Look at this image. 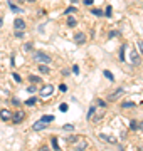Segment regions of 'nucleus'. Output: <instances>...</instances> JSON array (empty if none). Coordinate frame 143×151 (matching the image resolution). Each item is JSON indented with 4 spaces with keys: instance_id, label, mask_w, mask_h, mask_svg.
I'll return each mask as SVG.
<instances>
[{
    "instance_id": "ea45409f",
    "label": "nucleus",
    "mask_w": 143,
    "mask_h": 151,
    "mask_svg": "<svg viewBox=\"0 0 143 151\" xmlns=\"http://www.w3.org/2000/svg\"><path fill=\"white\" fill-rule=\"evenodd\" d=\"M29 2H35V0H29Z\"/></svg>"
},
{
    "instance_id": "7c9ffc66",
    "label": "nucleus",
    "mask_w": 143,
    "mask_h": 151,
    "mask_svg": "<svg viewBox=\"0 0 143 151\" xmlns=\"http://www.w3.org/2000/svg\"><path fill=\"white\" fill-rule=\"evenodd\" d=\"M67 141H71V143H74V141H77V136H69V138H67Z\"/></svg>"
},
{
    "instance_id": "423d86ee",
    "label": "nucleus",
    "mask_w": 143,
    "mask_h": 151,
    "mask_svg": "<svg viewBox=\"0 0 143 151\" xmlns=\"http://www.w3.org/2000/svg\"><path fill=\"white\" fill-rule=\"evenodd\" d=\"M0 118H2V121H10L12 113L9 111V109H2V111H0Z\"/></svg>"
},
{
    "instance_id": "4be33fe9",
    "label": "nucleus",
    "mask_w": 143,
    "mask_h": 151,
    "mask_svg": "<svg viewBox=\"0 0 143 151\" xmlns=\"http://www.w3.org/2000/svg\"><path fill=\"white\" fill-rule=\"evenodd\" d=\"M35 101H37V97H30V99L25 101V104H27V106H32V104H35Z\"/></svg>"
},
{
    "instance_id": "f03ea898",
    "label": "nucleus",
    "mask_w": 143,
    "mask_h": 151,
    "mask_svg": "<svg viewBox=\"0 0 143 151\" xmlns=\"http://www.w3.org/2000/svg\"><path fill=\"white\" fill-rule=\"evenodd\" d=\"M34 59L37 60V62H42V64H49L51 60V55H47L46 54V52H35V54H34Z\"/></svg>"
},
{
    "instance_id": "2eb2a0df",
    "label": "nucleus",
    "mask_w": 143,
    "mask_h": 151,
    "mask_svg": "<svg viewBox=\"0 0 143 151\" xmlns=\"http://www.w3.org/2000/svg\"><path fill=\"white\" fill-rule=\"evenodd\" d=\"M51 143H52V148H54V150H59V143H57V138H56V136L51 138Z\"/></svg>"
},
{
    "instance_id": "2f4dec72",
    "label": "nucleus",
    "mask_w": 143,
    "mask_h": 151,
    "mask_svg": "<svg viewBox=\"0 0 143 151\" xmlns=\"http://www.w3.org/2000/svg\"><path fill=\"white\" fill-rule=\"evenodd\" d=\"M12 77H14V79H15L17 82H20V81H22V79H20V76H19V74H14Z\"/></svg>"
},
{
    "instance_id": "4468645a",
    "label": "nucleus",
    "mask_w": 143,
    "mask_h": 151,
    "mask_svg": "<svg viewBox=\"0 0 143 151\" xmlns=\"http://www.w3.org/2000/svg\"><path fill=\"white\" fill-rule=\"evenodd\" d=\"M91 14H93V15H96V17H103V15H105L101 9H93V10H91Z\"/></svg>"
},
{
    "instance_id": "7ed1b4c3",
    "label": "nucleus",
    "mask_w": 143,
    "mask_h": 151,
    "mask_svg": "<svg viewBox=\"0 0 143 151\" xmlns=\"http://www.w3.org/2000/svg\"><path fill=\"white\" fill-rule=\"evenodd\" d=\"M24 118H25V113H24L22 109H19V111H15V113L12 114V121L15 124H20L24 121Z\"/></svg>"
},
{
    "instance_id": "9b49d317",
    "label": "nucleus",
    "mask_w": 143,
    "mask_h": 151,
    "mask_svg": "<svg viewBox=\"0 0 143 151\" xmlns=\"http://www.w3.org/2000/svg\"><path fill=\"white\" fill-rule=\"evenodd\" d=\"M40 121H44V123L49 124L51 121H54V116H52V114H46V116H42V118H40Z\"/></svg>"
},
{
    "instance_id": "c9c22d12",
    "label": "nucleus",
    "mask_w": 143,
    "mask_h": 151,
    "mask_svg": "<svg viewBox=\"0 0 143 151\" xmlns=\"http://www.w3.org/2000/svg\"><path fill=\"white\" fill-rule=\"evenodd\" d=\"M98 104H99V108H106V103H105V101H98Z\"/></svg>"
},
{
    "instance_id": "aec40b11",
    "label": "nucleus",
    "mask_w": 143,
    "mask_h": 151,
    "mask_svg": "<svg viewBox=\"0 0 143 151\" xmlns=\"http://www.w3.org/2000/svg\"><path fill=\"white\" fill-rule=\"evenodd\" d=\"M125 45H121V49H120V60H125Z\"/></svg>"
},
{
    "instance_id": "0eeeda50",
    "label": "nucleus",
    "mask_w": 143,
    "mask_h": 151,
    "mask_svg": "<svg viewBox=\"0 0 143 151\" xmlns=\"http://www.w3.org/2000/svg\"><path fill=\"white\" fill-rule=\"evenodd\" d=\"M130 55H131V62H133V64H135V65H140L142 59H140V55H138V52L135 50V49L131 50V54H130Z\"/></svg>"
},
{
    "instance_id": "f3484780",
    "label": "nucleus",
    "mask_w": 143,
    "mask_h": 151,
    "mask_svg": "<svg viewBox=\"0 0 143 151\" xmlns=\"http://www.w3.org/2000/svg\"><path fill=\"white\" fill-rule=\"evenodd\" d=\"M94 113H96V108H94V106H91V108H89V111H88V119H91L94 116Z\"/></svg>"
},
{
    "instance_id": "f8f14e48",
    "label": "nucleus",
    "mask_w": 143,
    "mask_h": 151,
    "mask_svg": "<svg viewBox=\"0 0 143 151\" xmlns=\"http://www.w3.org/2000/svg\"><path fill=\"white\" fill-rule=\"evenodd\" d=\"M29 81L34 82V84H39V82H42V79L39 76H29Z\"/></svg>"
},
{
    "instance_id": "6ab92c4d",
    "label": "nucleus",
    "mask_w": 143,
    "mask_h": 151,
    "mask_svg": "<svg viewBox=\"0 0 143 151\" xmlns=\"http://www.w3.org/2000/svg\"><path fill=\"white\" fill-rule=\"evenodd\" d=\"M67 25H69V27H74V25H76V19H74V17H69V19H67Z\"/></svg>"
},
{
    "instance_id": "6e6552de",
    "label": "nucleus",
    "mask_w": 143,
    "mask_h": 151,
    "mask_svg": "<svg viewBox=\"0 0 143 151\" xmlns=\"http://www.w3.org/2000/svg\"><path fill=\"white\" fill-rule=\"evenodd\" d=\"M34 131H40V129H46L47 128V123H44V121H37V123L32 126Z\"/></svg>"
},
{
    "instance_id": "58836bf2",
    "label": "nucleus",
    "mask_w": 143,
    "mask_h": 151,
    "mask_svg": "<svg viewBox=\"0 0 143 151\" xmlns=\"http://www.w3.org/2000/svg\"><path fill=\"white\" fill-rule=\"evenodd\" d=\"M138 124H140V128H142V129H143V123H138Z\"/></svg>"
},
{
    "instance_id": "f704fd0d",
    "label": "nucleus",
    "mask_w": 143,
    "mask_h": 151,
    "mask_svg": "<svg viewBox=\"0 0 143 151\" xmlns=\"http://www.w3.org/2000/svg\"><path fill=\"white\" fill-rule=\"evenodd\" d=\"M72 72H74V74H79V67H77V65H74V67H72Z\"/></svg>"
},
{
    "instance_id": "473e14b6",
    "label": "nucleus",
    "mask_w": 143,
    "mask_h": 151,
    "mask_svg": "<svg viewBox=\"0 0 143 151\" xmlns=\"http://www.w3.org/2000/svg\"><path fill=\"white\" fill-rule=\"evenodd\" d=\"M93 2H94V0H84V5H93Z\"/></svg>"
},
{
    "instance_id": "c85d7f7f",
    "label": "nucleus",
    "mask_w": 143,
    "mask_h": 151,
    "mask_svg": "<svg viewBox=\"0 0 143 151\" xmlns=\"http://www.w3.org/2000/svg\"><path fill=\"white\" fill-rule=\"evenodd\" d=\"M27 91H29V92H35V91H37V87H35V86H29Z\"/></svg>"
},
{
    "instance_id": "9d476101",
    "label": "nucleus",
    "mask_w": 143,
    "mask_h": 151,
    "mask_svg": "<svg viewBox=\"0 0 143 151\" xmlns=\"http://www.w3.org/2000/svg\"><path fill=\"white\" fill-rule=\"evenodd\" d=\"M120 94H123V89H121V87H120V89H116V91L111 94V96H110V101H115V99H118V96H120Z\"/></svg>"
},
{
    "instance_id": "c756f323",
    "label": "nucleus",
    "mask_w": 143,
    "mask_h": 151,
    "mask_svg": "<svg viewBox=\"0 0 143 151\" xmlns=\"http://www.w3.org/2000/svg\"><path fill=\"white\" fill-rule=\"evenodd\" d=\"M59 89H61L62 92H66V91H67V86H66V84H61V86H59Z\"/></svg>"
},
{
    "instance_id": "72a5a7b5",
    "label": "nucleus",
    "mask_w": 143,
    "mask_h": 151,
    "mask_svg": "<svg viewBox=\"0 0 143 151\" xmlns=\"http://www.w3.org/2000/svg\"><path fill=\"white\" fill-rule=\"evenodd\" d=\"M24 49H25V50H30V49H32V44H25V45H24Z\"/></svg>"
},
{
    "instance_id": "20e7f679",
    "label": "nucleus",
    "mask_w": 143,
    "mask_h": 151,
    "mask_svg": "<svg viewBox=\"0 0 143 151\" xmlns=\"http://www.w3.org/2000/svg\"><path fill=\"white\" fill-rule=\"evenodd\" d=\"M14 29H17V30H25V20H22V19H15L14 20Z\"/></svg>"
},
{
    "instance_id": "dca6fc26",
    "label": "nucleus",
    "mask_w": 143,
    "mask_h": 151,
    "mask_svg": "<svg viewBox=\"0 0 143 151\" xmlns=\"http://www.w3.org/2000/svg\"><path fill=\"white\" fill-rule=\"evenodd\" d=\"M130 128H131L133 131L140 129V124H138V121H130Z\"/></svg>"
},
{
    "instance_id": "cd10ccee",
    "label": "nucleus",
    "mask_w": 143,
    "mask_h": 151,
    "mask_svg": "<svg viewBox=\"0 0 143 151\" xmlns=\"http://www.w3.org/2000/svg\"><path fill=\"white\" fill-rule=\"evenodd\" d=\"M138 49H140V52H142V55H143V40H138Z\"/></svg>"
},
{
    "instance_id": "f257e3e1",
    "label": "nucleus",
    "mask_w": 143,
    "mask_h": 151,
    "mask_svg": "<svg viewBox=\"0 0 143 151\" xmlns=\"http://www.w3.org/2000/svg\"><path fill=\"white\" fill-rule=\"evenodd\" d=\"M54 94V86L52 84H46L40 91H39V96L40 97H49V96H52Z\"/></svg>"
},
{
    "instance_id": "e433bc0d",
    "label": "nucleus",
    "mask_w": 143,
    "mask_h": 151,
    "mask_svg": "<svg viewBox=\"0 0 143 151\" xmlns=\"http://www.w3.org/2000/svg\"><path fill=\"white\" fill-rule=\"evenodd\" d=\"M120 32H116V30H113V32H110V37H116Z\"/></svg>"
},
{
    "instance_id": "39448f33",
    "label": "nucleus",
    "mask_w": 143,
    "mask_h": 151,
    "mask_svg": "<svg viewBox=\"0 0 143 151\" xmlns=\"http://www.w3.org/2000/svg\"><path fill=\"white\" fill-rule=\"evenodd\" d=\"M74 42L79 44V45H83V44L86 42V35H84L83 32H77L76 35H74Z\"/></svg>"
},
{
    "instance_id": "5701e85b",
    "label": "nucleus",
    "mask_w": 143,
    "mask_h": 151,
    "mask_svg": "<svg viewBox=\"0 0 143 151\" xmlns=\"http://www.w3.org/2000/svg\"><path fill=\"white\" fill-rule=\"evenodd\" d=\"M9 7H10V9H12V10H14V12H22V9H19V7H17V5H14L12 2H10V4H9Z\"/></svg>"
},
{
    "instance_id": "b1692460",
    "label": "nucleus",
    "mask_w": 143,
    "mask_h": 151,
    "mask_svg": "<svg viewBox=\"0 0 143 151\" xmlns=\"http://www.w3.org/2000/svg\"><path fill=\"white\" fill-rule=\"evenodd\" d=\"M111 12H113V9H111V5H108L106 7V12H103L106 17H111Z\"/></svg>"
},
{
    "instance_id": "4c0bfd02",
    "label": "nucleus",
    "mask_w": 143,
    "mask_h": 151,
    "mask_svg": "<svg viewBox=\"0 0 143 151\" xmlns=\"http://www.w3.org/2000/svg\"><path fill=\"white\" fill-rule=\"evenodd\" d=\"M84 148H86V143H81V145L77 146V150H84Z\"/></svg>"
},
{
    "instance_id": "a878e982",
    "label": "nucleus",
    "mask_w": 143,
    "mask_h": 151,
    "mask_svg": "<svg viewBox=\"0 0 143 151\" xmlns=\"http://www.w3.org/2000/svg\"><path fill=\"white\" fill-rule=\"evenodd\" d=\"M59 109L62 111V113H67V109H69V106H67V104H61V106H59Z\"/></svg>"
},
{
    "instance_id": "393cba45",
    "label": "nucleus",
    "mask_w": 143,
    "mask_h": 151,
    "mask_svg": "<svg viewBox=\"0 0 143 151\" xmlns=\"http://www.w3.org/2000/svg\"><path fill=\"white\" fill-rule=\"evenodd\" d=\"M105 77H108L110 81H115V77H113V74H111L110 70H105Z\"/></svg>"
},
{
    "instance_id": "bb28decb",
    "label": "nucleus",
    "mask_w": 143,
    "mask_h": 151,
    "mask_svg": "<svg viewBox=\"0 0 143 151\" xmlns=\"http://www.w3.org/2000/svg\"><path fill=\"white\" fill-rule=\"evenodd\" d=\"M74 12H76V7H69V9H66V12H64V14H74Z\"/></svg>"
},
{
    "instance_id": "412c9836",
    "label": "nucleus",
    "mask_w": 143,
    "mask_h": 151,
    "mask_svg": "<svg viewBox=\"0 0 143 151\" xmlns=\"http://www.w3.org/2000/svg\"><path fill=\"white\" fill-rule=\"evenodd\" d=\"M62 129H64V131H72V129H74V124H64V126H62Z\"/></svg>"
},
{
    "instance_id": "a211bd4d",
    "label": "nucleus",
    "mask_w": 143,
    "mask_h": 151,
    "mask_svg": "<svg viewBox=\"0 0 143 151\" xmlns=\"http://www.w3.org/2000/svg\"><path fill=\"white\" fill-rule=\"evenodd\" d=\"M121 108H135V103L133 101H126V103L121 104Z\"/></svg>"
},
{
    "instance_id": "1a4fd4ad",
    "label": "nucleus",
    "mask_w": 143,
    "mask_h": 151,
    "mask_svg": "<svg viewBox=\"0 0 143 151\" xmlns=\"http://www.w3.org/2000/svg\"><path fill=\"white\" fill-rule=\"evenodd\" d=\"M99 138H101L103 141H108V143H111V145L118 143V139H116V138H111V136H106V134H99Z\"/></svg>"
},
{
    "instance_id": "a19ab883",
    "label": "nucleus",
    "mask_w": 143,
    "mask_h": 151,
    "mask_svg": "<svg viewBox=\"0 0 143 151\" xmlns=\"http://www.w3.org/2000/svg\"><path fill=\"white\" fill-rule=\"evenodd\" d=\"M19 2H25V0H19Z\"/></svg>"
},
{
    "instance_id": "ddd939ff",
    "label": "nucleus",
    "mask_w": 143,
    "mask_h": 151,
    "mask_svg": "<svg viewBox=\"0 0 143 151\" xmlns=\"http://www.w3.org/2000/svg\"><path fill=\"white\" fill-rule=\"evenodd\" d=\"M39 70H40L42 74H49V67L46 64H39Z\"/></svg>"
}]
</instances>
